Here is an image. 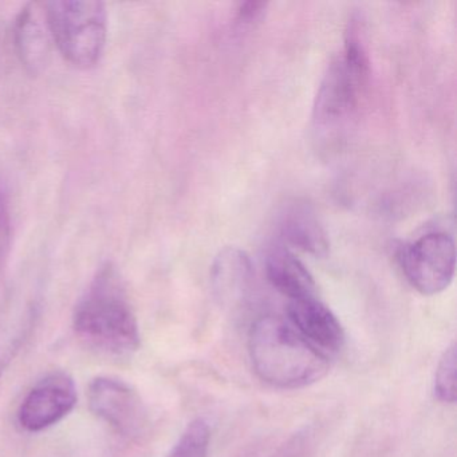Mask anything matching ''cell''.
<instances>
[{
  "label": "cell",
  "instance_id": "obj_15",
  "mask_svg": "<svg viewBox=\"0 0 457 457\" xmlns=\"http://www.w3.org/2000/svg\"><path fill=\"white\" fill-rule=\"evenodd\" d=\"M12 245V216L9 199L4 189L0 188V266L6 261Z\"/></svg>",
  "mask_w": 457,
  "mask_h": 457
},
{
  "label": "cell",
  "instance_id": "obj_3",
  "mask_svg": "<svg viewBox=\"0 0 457 457\" xmlns=\"http://www.w3.org/2000/svg\"><path fill=\"white\" fill-rule=\"evenodd\" d=\"M54 45L77 68L97 65L108 41V12L98 0L46 2Z\"/></svg>",
  "mask_w": 457,
  "mask_h": 457
},
{
  "label": "cell",
  "instance_id": "obj_12",
  "mask_svg": "<svg viewBox=\"0 0 457 457\" xmlns=\"http://www.w3.org/2000/svg\"><path fill=\"white\" fill-rule=\"evenodd\" d=\"M248 256L237 248H227L219 253L213 264V280L221 294L239 293L251 278Z\"/></svg>",
  "mask_w": 457,
  "mask_h": 457
},
{
  "label": "cell",
  "instance_id": "obj_1",
  "mask_svg": "<svg viewBox=\"0 0 457 457\" xmlns=\"http://www.w3.org/2000/svg\"><path fill=\"white\" fill-rule=\"evenodd\" d=\"M248 355L259 379L278 389H301L328 374V357L306 341L287 320L264 315L251 326Z\"/></svg>",
  "mask_w": 457,
  "mask_h": 457
},
{
  "label": "cell",
  "instance_id": "obj_9",
  "mask_svg": "<svg viewBox=\"0 0 457 457\" xmlns=\"http://www.w3.org/2000/svg\"><path fill=\"white\" fill-rule=\"evenodd\" d=\"M14 45L26 71L38 74L46 68L54 45L46 4L31 2L21 10L14 23Z\"/></svg>",
  "mask_w": 457,
  "mask_h": 457
},
{
  "label": "cell",
  "instance_id": "obj_17",
  "mask_svg": "<svg viewBox=\"0 0 457 457\" xmlns=\"http://www.w3.org/2000/svg\"><path fill=\"white\" fill-rule=\"evenodd\" d=\"M267 4L263 2H247L237 10V18H239V21H245V22L255 21L263 12Z\"/></svg>",
  "mask_w": 457,
  "mask_h": 457
},
{
  "label": "cell",
  "instance_id": "obj_5",
  "mask_svg": "<svg viewBox=\"0 0 457 457\" xmlns=\"http://www.w3.org/2000/svg\"><path fill=\"white\" fill-rule=\"evenodd\" d=\"M400 266L409 285L422 295L443 293L456 269L453 237L446 232L422 235L403 248Z\"/></svg>",
  "mask_w": 457,
  "mask_h": 457
},
{
  "label": "cell",
  "instance_id": "obj_8",
  "mask_svg": "<svg viewBox=\"0 0 457 457\" xmlns=\"http://www.w3.org/2000/svg\"><path fill=\"white\" fill-rule=\"evenodd\" d=\"M287 320L309 344L328 357L344 347V328L317 296L288 302Z\"/></svg>",
  "mask_w": 457,
  "mask_h": 457
},
{
  "label": "cell",
  "instance_id": "obj_11",
  "mask_svg": "<svg viewBox=\"0 0 457 457\" xmlns=\"http://www.w3.org/2000/svg\"><path fill=\"white\" fill-rule=\"evenodd\" d=\"M280 228L283 237L294 247L314 256L328 253V235L309 205L295 203L288 207L283 215Z\"/></svg>",
  "mask_w": 457,
  "mask_h": 457
},
{
  "label": "cell",
  "instance_id": "obj_16",
  "mask_svg": "<svg viewBox=\"0 0 457 457\" xmlns=\"http://www.w3.org/2000/svg\"><path fill=\"white\" fill-rule=\"evenodd\" d=\"M310 444H312V435L309 430L298 433L293 440L288 441L277 454L271 457H304L309 452Z\"/></svg>",
  "mask_w": 457,
  "mask_h": 457
},
{
  "label": "cell",
  "instance_id": "obj_2",
  "mask_svg": "<svg viewBox=\"0 0 457 457\" xmlns=\"http://www.w3.org/2000/svg\"><path fill=\"white\" fill-rule=\"evenodd\" d=\"M73 326L87 346L106 354L129 355L140 347L137 318L111 264L100 270L87 293L79 299Z\"/></svg>",
  "mask_w": 457,
  "mask_h": 457
},
{
  "label": "cell",
  "instance_id": "obj_10",
  "mask_svg": "<svg viewBox=\"0 0 457 457\" xmlns=\"http://www.w3.org/2000/svg\"><path fill=\"white\" fill-rule=\"evenodd\" d=\"M266 275L272 287L288 301L317 296V285L309 270L290 251L277 247L266 258Z\"/></svg>",
  "mask_w": 457,
  "mask_h": 457
},
{
  "label": "cell",
  "instance_id": "obj_7",
  "mask_svg": "<svg viewBox=\"0 0 457 457\" xmlns=\"http://www.w3.org/2000/svg\"><path fill=\"white\" fill-rule=\"evenodd\" d=\"M76 403L73 378L63 371H55L37 382L23 398L18 409V422L28 432H42L62 421Z\"/></svg>",
  "mask_w": 457,
  "mask_h": 457
},
{
  "label": "cell",
  "instance_id": "obj_6",
  "mask_svg": "<svg viewBox=\"0 0 457 457\" xmlns=\"http://www.w3.org/2000/svg\"><path fill=\"white\" fill-rule=\"evenodd\" d=\"M87 401L93 414L111 425L122 437L137 440L145 433L149 419L141 395L113 377H97L90 382Z\"/></svg>",
  "mask_w": 457,
  "mask_h": 457
},
{
  "label": "cell",
  "instance_id": "obj_4",
  "mask_svg": "<svg viewBox=\"0 0 457 457\" xmlns=\"http://www.w3.org/2000/svg\"><path fill=\"white\" fill-rule=\"evenodd\" d=\"M368 77V55L354 26H350L344 53L328 66L318 90L315 124L323 129L345 124L357 111Z\"/></svg>",
  "mask_w": 457,
  "mask_h": 457
},
{
  "label": "cell",
  "instance_id": "obj_14",
  "mask_svg": "<svg viewBox=\"0 0 457 457\" xmlns=\"http://www.w3.org/2000/svg\"><path fill=\"white\" fill-rule=\"evenodd\" d=\"M456 345L452 342L441 355L436 368L433 392L443 403H456Z\"/></svg>",
  "mask_w": 457,
  "mask_h": 457
},
{
  "label": "cell",
  "instance_id": "obj_13",
  "mask_svg": "<svg viewBox=\"0 0 457 457\" xmlns=\"http://www.w3.org/2000/svg\"><path fill=\"white\" fill-rule=\"evenodd\" d=\"M211 429L204 419H196L187 425L167 457H208Z\"/></svg>",
  "mask_w": 457,
  "mask_h": 457
}]
</instances>
